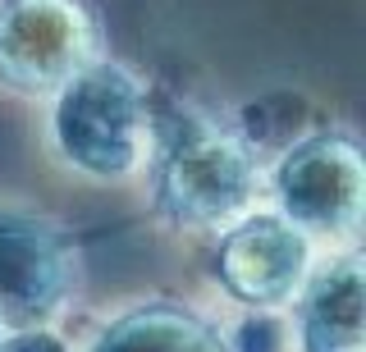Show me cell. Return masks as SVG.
I'll return each instance as SVG.
<instances>
[{
	"label": "cell",
	"mask_w": 366,
	"mask_h": 352,
	"mask_svg": "<svg viewBox=\"0 0 366 352\" xmlns=\"http://www.w3.org/2000/svg\"><path fill=\"white\" fill-rule=\"evenodd\" d=\"M106 55L92 0H0V87L51 96Z\"/></svg>",
	"instance_id": "4"
},
{
	"label": "cell",
	"mask_w": 366,
	"mask_h": 352,
	"mask_svg": "<svg viewBox=\"0 0 366 352\" xmlns=\"http://www.w3.org/2000/svg\"><path fill=\"white\" fill-rule=\"evenodd\" d=\"M316 247L280 211H252L220 233L215 279L247 311H284L302 293Z\"/></svg>",
	"instance_id": "6"
},
{
	"label": "cell",
	"mask_w": 366,
	"mask_h": 352,
	"mask_svg": "<svg viewBox=\"0 0 366 352\" xmlns=\"http://www.w3.org/2000/svg\"><path fill=\"white\" fill-rule=\"evenodd\" d=\"M83 261L60 220L0 201V325L46 329L74 302Z\"/></svg>",
	"instance_id": "5"
},
{
	"label": "cell",
	"mask_w": 366,
	"mask_h": 352,
	"mask_svg": "<svg viewBox=\"0 0 366 352\" xmlns=\"http://www.w3.org/2000/svg\"><path fill=\"white\" fill-rule=\"evenodd\" d=\"M5 334H9V329H5V325H0V338H5Z\"/></svg>",
	"instance_id": "10"
},
{
	"label": "cell",
	"mask_w": 366,
	"mask_h": 352,
	"mask_svg": "<svg viewBox=\"0 0 366 352\" xmlns=\"http://www.w3.org/2000/svg\"><path fill=\"white\" fill-rule=\"evenodd\" d=\"M87 352H234L220 325L183 302H137L92 338Z\"/></svg>",
	"instance_id": "8"
},
{
	"label": "cell",
	"mask_w": 366,
	"mask_h": 352,
	"mask_svg": "<svg viewBox=\"0 0 366 352\" xmlns=\"http://www.w3.org/2000/svg\"><path fill=\"white\" fill-rule=\"evenodd\" d=\"M0 352H69V348H64V338L46 325V329H14V334H5L0 338Z\"/></svg>",
	"instance_id": "9"
},
{
	"label": "cell",
	"mask_w": 366,
	"mask_h": 352,
	"mask_svg": "<svg viewBox=\"0 0 366 352\" xmlns=\"http://www.w3.org/2000/svg\"><path fill=\"white\" fill-rule=\"evenodd\" d=\"M51 151L92 183L137 178L156 156V115L142 74L101 55L51 92Z\"/></svg>",
	"instance_id": "1"
},
{
	"label": "cell",
	"mask_w": 366,
	"mask_h": 352,
	"mask_svg": "<svg viewBox=\"0 0 366 352\" xmlns=\"http://www.w3.org/2000/svg\"><path fill=\"white\" fill-rule=\"evenodd\" d=\"M266 165L247 138L215 119H188L169 133L156 165V215L183 233H224L257 211Z\"/></svg>",
	"instance_id": "2"
},
{
	"label": "cell",
	"mask_w": 366,
	"mask_h": 352,
	"mask_svg": "<svg viewBox=\"0 0 366 352\" xmlns=\"http://www.w3.org/2000/svg\"><path fill=\"white\" fill-rule=\"evenodd\" d=\"M293 306L297 352H366V266L357 247L312 266Z\"/></svg>",
	"instance_id": "7"
},
{
	"label": "cell",
	"mask_w": 366,
	"mask_h": 352,
	"mask_svg": "<svg viewBox=\"0 0 366 352\" xmlns=\"http://www.w3.org/2000/svg\"><path fill=\"white\" fill-rule=\"evenodd\" d=\"M274 211L307 238L335 247H357L366 215V161L348 133H312L293 142L266 174Z\"/></svg>",
	"instance_id": "3"
}]
</instances>
